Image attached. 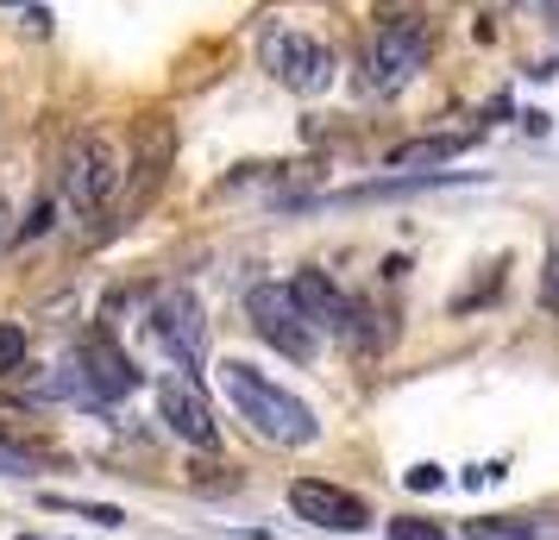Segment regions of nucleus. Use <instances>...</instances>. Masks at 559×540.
Wrapping results in <instances>:
<instances>
[{
    "label": "nucleus",
    "mask_w": 559,
    "mask_h": 540,
    "mask_svg": "<svg viewBox=\"0 0 559 540\" xmlns=\"http://www.w3.org/2000/svg\"><path fill=\"white\" fill-rule=\"evenodd\" d=\"M258 57H264V70H271L289 95H321L333 82V51H328V38H314V32L271 26L264 45H258Z\"/></svg>",
    "instance_id": "0eeeda50"
},
{
    "label": "nucleus",
    "mask_w": 559,
    "mask_h": 540,
    "mask_svg": "<svg viewBox=\"0 0 559 540\" xmlns=\"http://www.w3.org/2000/svg\"><path fill=\"white\" fill-rule=\"evenodd\" d=\"M13 239V207H7V195H0V245Z\"/></svg>",
    "instance_id": "aec40b11"
},
{
    "label": "nucleus",
    "mask_w": 559,
    "mask_h": 540,
    "mask_svg": "<svg viewBox=\"0 0 559 540\" xmlns=\"http://www.w3.org/2000/svg\"><path fill=\"white\" fill-rule=\"evenodd\" d=\"M465 540H540V528L509 521V515H478V521H465Z\"/></svg>",
    "instance_id": "f8f14e48"
},
{
    "label": "nucleus",
    "mask_w": 559,
    "mask_h": 540,
    "mask_svg": "<svg viewBox=\"0 0 559 540\" xmlns=\"http://www.w3.org/2000/svg\"><path fill=\"white\" fill-rule=\"evenodd\" d=\"M145 334L164 359L177 364V371H202L207 364V321H202V302H195V289H157L152 309H145Z\"/></svg>",
    "instance_id": "20e7f679"
},
{
    "label": "nucleus",
    "mask_w": 559,
    "mask_h": 540,
    "mask_svg": "<svg viewBox=\"0 0 559 540\" xmlns=\"http://www.w3.org/2000/svg\"><path fill=\"white\" fill-rule=\"evenodd\" d=\"M540 309L559 314V245L547 252V277H540Z\"/></svg>",
    "instance_id": "f3484780"
},
{
    "label": "nucleus",
    "mask_w": 559,
    "mask_h": 540,
    "mask_svg": "<svg viewBox=\"0 0 559 540\" xmlns=\"http://www.w3.org/2000/svg\"><path fill=\"white\" fill-rule=\"evenodd\" d=\"M440 484H447L440 465H415V471H408V490H440Z\"/></svg>",
    "instance_id": "a211bd4d"
},
{
    "label": "nucleus",
    "mask_w": 559,
    "mask_h": 540,
    "mask_svg": "<svg viewBox=\"0 0 559 540\" xmlns=\"http://www.w3.org/2000/svg\"><path fill=\"white\" fill-rule=\"evenodd\" d=\"M246 314H252V334L264 346H277L289 364H308L321 352V334H314V321L302 314V302L289 296V284H258L246 296Z\"/></svg>",
    "instance_id": "423d86ee"
},
{
    "label": "nucleus",
    "mask_w": 559,
    "mask_h": 540,
    "mask_svg": "<svg viewBox=\"0 0 559 540\" xmlns=\"http://www.w3.org/2000/svg\"><path fill=\"white\" fill-rule=\"evenodd\" d=\"M428 70V32L415 13H390L371 26V45H365V82H371V95H396L408 82Z\"/></svg>",
    "instance_id": "39448f33"
},
{
    "label": "nucleus",
    "mask_w": 559,
    "mask_h": 540,
    "mask_svg": "<svg viewBox=\"0 0 559 540\" xmlns=\"http://www.w3.org/2000/svg\"><path fill=\"white\" fill-rule=\"evenodd\" d=\"M497 284H503V264H490V277H484L478 289H465V296H453V314H472V309H484V302L497 296Z\"/></svg>",
    "instance_id": "dca6fc26"
},
{
    "label": "nucleus",
    "mask_w": 559,
    "mask_h": 540,
    "mask_svg": "<svg viewBox=\"0 0 559 540\" xmlns=\"http://www.w3.org/2000/svg\"><path fill=\"white\" fill-rule=\"evenodd\" d=\"M139 384H145V371L127 359V346L107 334V327H88V334L76 339L70 364H63V377H57V389H63L70 403H88V409H114V403H127Z\"/></svg>",
    "instance_id": "f03ea898"
},
{
    "label": "nucleus",
    "mask_w": 559,
    "mask_h": 540,
    "mask_svg": "<svg viewBox=\"0 0 559 540\" xmlns=\"http://www.w3.org/2000/svg\"><path fill=\"white\" fill-rule=\"evenodd\" d=\"M289 509L302 515L308 528H328V535H365L378 521V509L358 490H340L328 478H296L289 484Z\"/></svg>",
    "instance_id": "1a4fd4ad"
},
{
    "label": "nucleus",
    "mask_w": 559,
    "mask_h": 540,
    "mask_svg": "<svg viewBox=\"0 0 559 540\" xmlns=\"http://www.w3.org/2000/svg\"><path fill=\"white\" fill-rule=\"evenodd\" d=\"M390 540H453L440 521H428V515H396L390 521Z\"/></svg>",
    "instance_id": "2eb2a0df"
},
{
    "label": "nucleus",
    "mask_w": 559,
    "mask_h": 540,
    "mask_svg": "<svg viewBox=\"0 0 559 540\" xmlns=\"http://www.w3.org/2000/svg\"><path fill=\"white\" fill-rule=\"evenodd\" d=\"M221 377H227L233 409L246 415V428L258 440H271V446H314L321 440V415L308 409L302 396H289L283 384H271L264 371H252L246 359H227Z\"/></svg>",
    "instance_id": "f257e3e1"
},
{
    "label": "nucleus",
    "mask_w": 559,
    "mask_h": 540,
    "mask_svg": "<svg viewBox=\"0 0 559 540\" xmlns=\"http://www.w3.org/2000/svg\"><path fill=\"white\" fill-rule=\"evenodd\" d=\"M45 509L82 515V521H107V528H120V521H127V515L114 509V503H82V496H57V490H45Z\"/></svg>",
    "instance_id": "ddd939ff"
},
{
    "label": "nucleus",
    "mask_w": 559,
    "mask_h": 540,
    "mask_svg": "<svg viewBox=\"0 0 559 540\" xmlns=\"http://www.w3.org/2000/svg\"><path fill=\"white\" fill-rule=\"evenodd\" d=\"M289 296L302 302V314L314 321V334H340V327H346V309H353V302L340 296V284H333L328 271H296V277H289Z\"/></svg>",
    "instance_id": "9d476101"
},
{
    "label": "nucleus",
    "mask_w": 559,
    "mask_h": 540,
    "mask_svg": "<svg viewBox=\"0 0 559 540\" xmlns=\"http://www.w3.org/2000/svg\"><path fill=\"white\" fill-rule=\"evenodd\" d=\"M20 471H26V459H20L13 446H0V478H20Z\"/></svg>",
    "instance_id": "6ab92c4d"
},
{
    "label": "nucleus",
    "mask_w": 559,
    "mask_h": 540,
    "mask_svg": "<svg viewBox=\"0 0 559 540\" xmlns=\"http://www.w3.org/2000/svg\"><path fill=\"white\" fill-rule=\"evenodd\" d=\"M26 364V327L20 321H0V377H13Z\"/></svg>",
    "instance_id": "4468645a"
},
{
    "label": "nucleus",
    "mask_w": 559,
    "mask_h": 540,
    "mask_svg": "<svg viewBox=\"0 0 559 540\" xmlns=\"http://www.w3.org/2000/svg\"><path fill=\"white\" fill-rule=\"evenodd\" d=\"M522 7H547V13H554V7H559V0H522Z\"/></svg>",
    "instance_id": "412c9836"
},
{
    "label": "nucleus",
    "mask_w": 559,
    "mask_h": 540,
    "mask_svg": "<svg viewBox=\"0 0 559 540\" xmlns=\"http://www.w3.org/2000/svg\"><path fill=\"white\" fill-rule=\"evenodd\" d=\"M478 145V132H440V139H408L396 152L383 157V170H396V177H415V170H428V164H453L459 152H472Z\"/></svg>",
    "instance_id": "9b49d317"
},
{
    "label": "nucleus",
    "mask_w": 559,
    "mask_h": 540,
    "mask_svg": "<svg viewBox=\"0 0 559 540\" xmlns=\"http://www.w3.org/2000/svg\"><path fill=\"white\" fill-rule=\"evenodd\" d=\"M63 207L76 214V220H102L114 195H120V152H114V139L107 132H76L70 139V152H63Z\"/></svg>",
    "instance_id": "7ed1b4c3"
},
{
    "label": "nucleus",
    "mask_w": 559,
    "mask_h": 540,
    "mask_svg": "<svg viewBox=\"0 0 559 540\" xmlns=\"http://www.w3.org/2000/svg\"><path fill=\"white\" fill-rule=\"evenodd\" d=\"M157 421L170 428L177 440L189 446H221V421H214V403H207L202 377H189V371H170V377H157Z\"/></svg>",
    "instance_id": "6e6552de"
}]
</instances>
